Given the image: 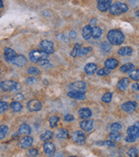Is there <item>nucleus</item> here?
Here are the masks:
<instances>
[{
  "label": "nucleus",
  "instance_id": "nucleus-1",
  "mask_svg": "<svg viewBox=\"0 0 139 157\" xmlns=\"http://www.w3.org/2000/svg\"><path fill=\"white\" fill-rule=\"evenodd\" d=\"M107 40L112 45L119 46L124 43L125 41V35L119 29H113L110 30L107 34Z\"/></svg>",
  "mask_w": 139,
  "mask_h": 157
},
{
  "label": "nucleus",
  "instance_id": "nucleus-2",
  "mask_svg": "<svg viewBox=\"0 0 139 157\" xmlns=\"http://www.w3.org/2000/svg\"><path fill=\"white\" fill-rule=\"evenodd\" d=\"M128 10H129V7L127 6V4L124 3H120V2H116L113 3L109 8V12L112 15H115V16L124 14L127 12Z\"/></svg>",
  "mask_w": 139,
  "mask_h": 157
},
{
  "label": "nucleus",
  "instance_id": "nucleus-3",
  "mask_svg": "<svg viewBox=\"0 0 139 157\" xmlns=\"http://www.w3.org/2000/svg\"><path fill=\"white\" fill-rule=\"evenodd\" d=\"M1 89L4 92L13 91V90H19L21 89V85L15 81H3L0 84Z\"/></svg>",
  "mask_w": 139,
  "mask_h": 157
},
{
  "label": "nucleus",
  "instance_id": "nucleus-4",
  "mask_svg": "<svg viewBox=\"0 0 139 157\" xmlns=\"http://www.w3.org/2000/svg\"><path fill=\"white\" fill-rule=\"evenodd\" d=\"M139 137V127L137 125L130 126L127 129V137L126 141L127 143H133Z\"/></svg>",
  "mask_w": 139,
  "mask_h": 157
},
{
  "label": "nucleus",
  "instance_id": "nucleus-5",
  "mask_svg": "<svg viewBox=\"0 0 139 157\" xmlns=\"http://www.w3.org/2000/svg\"><path fill=\"white\" fill-rule=\"evenodd\" d=\"M48 55V53L42 50H33L29 52V59L33 63H38L42 58H47Z\"/></svg>",
  "mask_w": 139,
  "mask_h": 157
},
{
  "label": "nucleus",
  "instance_id": "nucleus-6",
  "mask_svg": "<svg viewBox=\"0 0 139 157\" xmlns=\"http://www.w3.org/2000/svg\"><path fill=\"white\" fill-rule=\"evenodd\" d=\"M71 141L76 144H83L86 141V136L82 131H76L71 134Z\"/></svg>",
  "mask_w": 139,
  "mask_h": 157
},
{
  "label": "nucleus",
  "instance_id": "nucleus-7",
  "mask_svg": "<svg viewBox=\"0 0 139 157\" xmlns=\"http://www.w3.org/2000/svg\"><path fill=\"white\" fill-rule=\"evenodd\" d=\"M70 91H74V92H84L87 89V84L86 83L82 81H78L71 83L69 87Z\"/></svg>",
  "mask_w": 139,
  "mask_h": 157
},
{
  "label": "nucleus",
  "instance_id": "nucleus-8",
  "mask_svg": "<svg viewBox=\"0 0 139 157\" xmlns=\"http://www.w3.org/2000/svg\"><path fill=\"white\" fill-rule=\"evenodd\" d=\"M39 47L40 50L46 52L48 54H52L54 52V47H53V43L52 41H42Z\"/></svg>",
  "mask_w": 139,
  "mask_h": 157
},
{
  "label": "nucleus",
  "instance_id": "nucleus-9",
  "mask_svg": "<svg viewBox=\"0 0 139 157\" xmlns=\"http://www.w3.org/2000/svg\"><path fill=\"white\" fill-rule=\"evenodd\" d=\"M41 107L42 104L39 100H31L27 104V108L30 112H38L41 109Z\"/></svg>",
  "mask_w": 139,
  "mask_h": 157
},
{
  "label": "nucleus",
  "instance_id": "nucleus-10",
  "mask_svg": "<svg viewBox=\"0 0 139 157\" xmlns=\"http://www.w3.org/2000/svg\"><path fill=\"white\" fill-rule=\"evenodd\" d=\"M43 150H44V152L50 156H54L55 151H56L55 145L52 143H45L43 144Z\"/></svg>",
  "mask_w": 139,
  "mask_h": 157
},
{
  "label": "nucleus",
  "instance_id": "nucleus-11",
  "mask_svg": "<svg viewBox=\"0 0 139 157\" xmlns=\"http://www.w3.org/2000/svg\"><path fill=\"white\" fill-rule=\"evenodd\" d=\"M3 55H4V58L7 62H11L17 55H16V52H15L13 49L11 48H9V47H6L4 48V51H3Z\"/></svg>",
  "mask_w": 139,
  "mask_h": 157
},
{
  "label": "nucleus",
  "instance_id": "nucleus-12",
  "mask_svg": "<svg viewBox=\"0 0 139 157\" xmlns=\"http://www.w3.org/2000/svg\"><path fill=\"white\" fill-rule=\"evenodd\" d=\"M138 106L137 102H127L126 103L121 106V109L126 112H133Z\"/></svg>",
  "mask_w": 139,
  "mask_h": 157
},
{
  "label": "nucleus",
  "instance_id": "nucleus-13",
  "mask_svg": "<svg viewBox=\"0 0 139 157\" xmlns=\"http://www.w3.org/2000/svg\"><path fill=\"white\" fill-rule=\"evenodd\" d=\"M10 63L12 64H15V65L18 66V67H22L27 64V59L23 55H18Z\"/></svg>",
  "mask_w": 139,
  "mask_h": 157
},
{
  "label": "nucleus",
  "instance_id": "nucleus-14",
  "mask_svg": "<svg viewBox=\"0 0 139 157\" xmlns=\"http://www.w3.org/2000/svg\"><path fill=\"white\" fill-rule=\"evenodd\" d=\"M34 143V139L29 137V136H25L21 141H20V145L22 149H28L32 146Z\"/></svg>",
  "mask_w": 139,
  "mask_h": 157
},
{
  "label": "nucleus",
  "instance_id": "nucleus-15",
  "mask_svg": "<svg viewBox=\"0 0 139 157\" xmlns=\"http://www.w3.org/2000/svg\"><path fill=\"white\" fill-rule=\"evenodd\" d=\"M67 95L70 98L77 100V101H83L86 98V95L84 92H74V91H70L67 94Z\"/></svg>",
  "mask_w": 139,
  "mask_h": 157
},
{
  "label": "nucleus",
  "instance_id": "nucleus-16",
  "mask_svg": "<svg viewBox=\"0 0 139 157\" xmlns=\"http://www.w3.org/2000/svg\"><path fill=\"white\" fill-rule=\"evenodd\" d=\"M80 126L84 131H90L94 127L93 120H82L80 122Z\"/></svg>",
  "mask_w": 139,
  "mask_h": 157
},
{
  "label": "nucleus",
  "instance_id": "nucleus-17",
  "mask_svg": "<svg viewBox=\"0 0 139 157\" xmlns=\"http://www.w3.org/2000/svg\"><path fill=\"white\" fill-rule=\"evenodd\" d=\"M78 114L79 117L82 119H87L89 118L92 116V112L90 109L87 108V107H82L78 111Z\"/></svg>",
  "mask_w": 139,
  "mask_h": 157
},
{
  "label": "nucleus",
  "instance_id": "nucleus-18",
  "mask_svg": "<svg viewBox=\"0 0 139 157\" xmlns=\"http://www.w3.org/2000/svg\"><path fill=\"white\" fill-rule=\"evenodd\" d=\"M119 65V61L116 58H111L105 61V67H107L109 70H113Z\"/></svg>",
  "mask_w": 139,
  "mask_h": 157
},
{
  "label": "nucleus",
  "instance_id": "nucleus-19",
  "mask_svg": "<svg viewBox=\"0 0 139 157\" xmlns=\"http://www.w3.org/2000/svg\"><path fill=\"white\" fill-rule=\"evenodd\" d=\"M97 70V65L94 63H88L84 67V71L87 75H93Z\"/></svg>",
  "mask_w": 139,
  "mask_h": 157
},
{
  "label": "nucleus",
  "instance_id": "nucleus-20",
  "mask_svg": "<svg viewBox=\"0 0 139 157\" xmlns=\"http://www.w3.org/2000/svg\"><path fill=\"white\" fill-rule=\"evenodd\" d=\"M82 37L84 38V40H89L92 37V27L91 25H88L85 26L82 28Z\"/></svg>",
  "mask_w": 139,
  "mask_h": 157
},
{
  "label": "nucleus",
  "instance_id": "nucleus-21",
  "mask_svg": "<svg viewBox=\"0 0 139 157\" xmlns=\"http://www.w3.org/2000/svg\"><path fill=\"white\" fill-rule=\"evenodd\" d=\"M110 6H111V0L105 1V2H98V3H97V9L103 12L109 9Z\"/></svg>",
  "mask_w": 139,
  "mask_h": 157
},
{
  "label": "nucleus",
  "instance_id": "nucleus-22",
  "mask_svg": "<svg viewBox=\"0 0 139 157\" xmlns=\"http://www.w3.org/2000/svg\"><path fill=\"white\" fill-rule=\"evenodd\" d=\"M129 83H130V82H129V79H128V78H126V77L122 78L120 81H119V83H118V84H117L118 89H119V90H121V91L126 90V89H127L128 85H129Z\"/></svg>",
  "mask_w": 139,
  "mask_h": 157
},
{
  "label": "nucleus",
  "instance_id": "nucleus-23",
  "mask_svg": "<svg viewBox=\"0 0 139 157\" xmlns=\"http://www.w3.org/2000/svg\"><path fill=\"white\" fill-rule=\"evenodd\" d=\"M18 132L20 135H28L31 133V128L27 124H23L20 126Z\"/></svg>",
  "mask_w": 139,
  "mask_h": 157
},
{
  "label": "nucleus",
  "instance_id": "nucleus-24",
  "mask_svg": "<svg viewBox=\"0 0 139 157\" xmlns=\"http://www.w3.org/2000/svg\"><path fill=\"white\" fill-rule=\"evenodd\" d=\"M9 107L15 112H21L22 110V104L19 102H17V101L12 102L10 103V105H9Z\"/></svg>",
  "mask_w": 139,
  "mask_h": 157
},
{
  "label": "nucleus",
  "instance_id": "nucleus-25",
  "mask_svg": "<svg viewBox=\"0 0 139 157\" xmlns=\"http://www.w3.org/2000/svg\"><path fill=\"white\" fill-rule=\"evenodd\" d=\"M135 69V65L132 63H128V64H123L121 67H120V71L124 72V73H127V72H130L132 70H133Z\"/></svg>",
  "mask_w": 139,
  "mask_h": 157
},
{
  "label": "nucleus",
  "instance_id": "nucleus-26",
  "mask_svg": "<svg viewBox=\"0 0 139 157\" xmlns=\"http://www.w3.org/2000/svg\"><path fill=\"white\" fill-rule=\"evenodd\" d=\"M132 48L130 47H121L119 50V54L121 55V56H129L132 53Z\"/></svg>",
  "mask_w": 139,
  "mask_h": 157
},
{
  "label": "nucleus",
  "instance_id": "nucleus-27",
  "mask_svg": "<svg viewBox=\"0 0 139 157\" xmlns=\"http://www.w3.org/2000/svg\"><path fill=\"white\" fill-rule=\"evenodd\" d=\"M69 131L66 129H60L58 131L57 134V137L58 138H61V139H66L69 137Z\"/></svg>",
  "mask_w": 139,
  "mask_h": 157
},
{
  "label": "nucleus",
  "instance_id": "nucleus-28",
  "mask_svg": "<svg viewBox=\"0 0 139 157\" xmlns=\"http://www.w3.org/2000/svg\"><path fill=\"white\" fill-rule=\"evenodd\" d=\"M102 30L98 27H93L92 28V37L94 39H98L101 36Z\"/></svg>",
  "mask_w": 139,
  "mask_h": 157
},
{
  "label": "nucleus",
  "instance_id": "nucleus-29",
  "mask_svg": "<svg viewBox=\"0 0 139 157\" xmlns=\"http://www.w3.org/2000/svg\"><path fill=\"white\" fill-rule=\"evenodd\" d=\"M53 137V133L51 131H45L43 134H41L40 136V140L41 141H48L50 139H52Z\"/></svg>",
  "mask_w": 139,
  "mask_h": 157
},
{
  "label": "nucleus",
  "instance_id": "nucleus-30",
  "mask_svg": "<svg viewBox=\"0 0 139 157\" xmlns=\"http://www.w3.org/2000/svg\"><path fill=\"white\" fill-rule=\"evenodd\" d=\"M81 47H82L81 44L76 43V44L75 45V47H73V49H72L71 52H70V56H71V57H73V58H76V57L79 56V52H80V49H81Z\"/></svg>",
  "mask_w": 139,
  "mask_h": 157
},
{
  "label": "nucleus",
  "instance_id": "nucleus-31",
  "mask_svg": "<svg viewBox=\"0 0 139 157\" xmlns=\"http://www.w3.org/2000/svg\"><path fill=\"white\" fill-rule=\"evenodd\" d=\"M59 122V118L58 116H52L49 118V124L52 128H55L58 126V123Z\"/></svg>",
  "mask_w": 139,
  "mask_h": 157
},
{
  "label": "nucleus",
  "instance_id": "nucleus-32",
  "mask_svg": "<svg viewBox=\"0 0 139 157\" xmlns=\"http://www.w3.org/2000/svg\"><path fill=\"white\" fill-rule=\"evenodd\" d=\"M108 130H109L111 132H113V131H119L122 130V125H121V124H119V123H113V124H112V125L109 126Z\"/></svg>",
  "mask_w": 139,
  "mask_h": 157
},
{
  "label": "nucleus",
  "instance_id": "nucleus-33",
  "mask_svg": "<svg viewBox=\"0 0 139 157\" xmlns=\"http://www.w3.org/2000/svg\"><path fill=\"white\" fill-rule=\"evenodd\" d=\"M129 76L131 79L134 80V81H139V69L137 70H133L132 71L129 72Z\"/></svg>",
  "mask_w": 139,
  "mask_h": 157
},
{
  "label": "nucleus",
  "instance_id": "nucleus-34",
  "mask_svg": "<svg viewBox=\"0 0 139 157\" xmlns=\"http://www.w3.org/2000/svg\"><path fill=\"white\" fill-rule=\"evenodd\" d=\"M109 138L111 140H113V141L118 142V141H120L121 140L122 136L119 133V131H113V132H111V134L109 136Z\"/></svg>",
  "mask_w": 139,
  "mask_h": 157
},
{
  "label": "nucleus",
  "instance_id": "nucleus-35",
  "mask_svg": "<svg viewBox=\"0 0 139 157\" xmlns=\"http://www.w3.org/2000/svg\"><path fill=\"white\" fill-rule=\"evenodd\" d=\"M112 98H113V93L112 92H107L106 94L103 95L101 100L105 103H110L112 101Z\"/></svg>",
  "mask_w": 139,
  "mask_h": 157
},
{
  "label": "nucleus",
  "instance_id": "nucleus-36",
  "mask_svg": "<svg viewBox=\"0 0 139 157\" xmlns=\"http://www.w3.org/2000/svg\"><path fill=\"white\" fill-rule=\"evenodd\" d=\"M27 72H28V74H29L31 76H37L40 73V70H39V68H36V67H29V68H28Z\"/></svg>",
  "mask_w": 139,
  "mask_h": 157
},
{
  "label": "nucleus",
  "instance_id": "nucleus-37",
  "mask_svg": "<svg viewBox=\"0 0 139 157\" xmlns=\"http://www.w3.org/2000/svg\"><path fill=\"white\" fill-rule=\"evenodd\" d=\"M112 49V47L107 42H102L101 44V50L104 52H109Z\"/></svg>",
  "mask_w": 139,
  "mask_h": 157
},
{
  "label": "nucleus",
  "instance_id": "nucleus-38",
  "mask_svg": "<svg viewBox=\"0 0 139 157\" xmlns=\"http://www.w3.org/2000/svg\"><path fill=\"white\" fill-rule=\"evenodd\" d=\"M9 128L6 125H1L0 127V139H3L5 135L8 133Z\"/></svg>",
  "mask_w": 139,
  "mask_h": 157
},
{
  "label": "nucleus",
  "instance_id": "nucleus-39",
  "mask_svg": "<svg viewBox=\"0 0 139 157\" xmlns=\"http://www.w3.org/2000/svg\"><path fill=\"white\" fill-rule=\"evenodd\" d=\"M127 155H128V156L130 157L138 156V150L135 147H132V148H131V149L128 150Z\"/></svg>",
  "mask_w": 139,
  "mask_h": 157
},
{
  "label": "nucleus",
  "instance_id": "nucleus-40",
  "mask_svg": "<svg viewBox=\"0 0 139 157\" xmlns=\"http://www.w3.org/2000/svg\"><path fill=\"white\" fill-rule=\"evenodd\" d=\"M92 52V47H81L80 49V52H79V56H84L86 54H88Z\"/></svg>",
  "mask_w": 139,
  "mask_h": 157
},
{
  "label": "nucleus",
  "instance_id": "nucleus-41",
  "mask_svg": "<svg viewBox=\"0 0 139 157\" xmlns=\"http://www.w3.org/2000/svg\"><path fill=\"white\" fill-rule=\"evenodd\" d=\"M109 73H110L109 69H107V67H106V68H101V69H100V70L97 71V75H98V76H107V75H108Z\"/></svg>",
  "mask_w": 139,
  "mask_h": 157
},
{
  "label": "nucleus",
  "instance_id": "nucleus-42",
  "mask_svg": "<svg viewBox=\"0 0 139 157\" xmlns=\"http://www.w3.org/2000/svg\"><path fill=\"white\" fill-rule=\"evenodd\" d=\"M9 108V104L6 102H1L0 103V112L3 113L5 111H7Z\"/></svg>",
  "mask_w": 139,
  "mask_h": 157
},
{
  "label": "nucleus",
  "instance_id": "nucleus-43",
  "mask_svg": "<svg viewBox=\"0 0 139 157\" xmlns=\"http://www.w3.org/2000/svg\"><path fill=\"white\" fill-rule=\"evenodd\" d=\"M97 144H101V145H106V146H110V147H114L115 146V143L112 140V141H104L103 143H97Z\"/></svg>",
  "mask_w": 139,
  "mask_h": 157
},
{
  "label": "nucleus",
  "instance_id": "nucleus-44",
  "mask_svg": "<svg viewBox=\"0 0 139 157\" xmlns=\"http://www.w3.org/2000/svg\"><path fill=\"white\" fill-rule=\"evenodd\" d=\"M37 83V79L34 77H28L25 80V83L28 85H33Z\"/></svg>",
  "mask_w": 139,
  "mask_h": 157
},
{
  "label": "nucleus",
  "instance_id": "nucleus-45",
  "mask_svg": "<svg viewBox=\"0 0 139 157\" xmlns=\"http://www.w3.org/2000/svg\"><path fill=\"white\" fill-rule=\"evenodd\" d=\"M13 100H15V101H17V102L23 101V100H24V95H23L22 94H21V93H18V94H16V95L14 96Z\"/></svg>",
  "mask_w": 139,
  "mask_h": 157
},
{
  "label": "nucleus",
  "instance_id": "nucleus-46",
  "mask_svg": "<svg viewBox=\"0 0 139 157\" xmlns=\"http://www.w3.org/2000/svg\"><path fill=\"white\" fill-rule=\"evenodd\" d=\"M28 155L30 156H37L39 155V150H36V149H31L28 151Z\"/></svg>",
  "mask_w": 139,
  "mask_h": 157
},
{
  "label": "nucleus",
  "instance_id": "nucleus-47",
  "mask_svg": "<svg viewBox=\"0 0 139 157\" xmlns=\"http://www.w3.org/2000/svg\"><path fill=\"white\" fill-rule=\"evenodd\" d=\"M64 119H65V121H66V122H70V121H73L74 120V116L72 115V114H66V115H65V117H64Z\"/></svg>",
  "mask_w": 139,
  "mask_h": 157
},
{
  "label": "nucleus",
  "instance_id": "nucleus-48",
  "mask_svg": "<svg viewBox=\"0 0 139 157\" xmlns=\"http://www.w3.org/2000/svg\"><path fill=\"white\" fill-rule=\"evenodd\" d=\"M48 63H49V60H48L47 58H42V59H40V60L38 62L39 65H41V66H44V65L47 64Z\"/></svg>",
  "mask_w": 139,
  "mask_h": 157
},
{
  "label": "nucleus",
  "instance_id": "nucleus-49",
  "mask_svg": "<svg viewBox=\"0 0 139 157\" xmlns=\"http://www.w3.org/2000/svg\"><path fill=\"white\" fill-rule=\"evenodd\" d=\"M76 31H70V37L71 38V39H76Z\"/></svg>",
  "mask_w": 139,
  "mask_h": 157
},
{
  "label": "nucleus",
  "instance_id": "nucleus-50",
  "mask_svg": "<svg viewBox=\"0 0 139 157\" xmlns=\"http://www.w3.org/2000/svg\"><path fill=\"white\" fill-rule=\"evenodd\" d=\"M132 89L133 90H135V91H138L139 85L138 84V83H134V84H132Z\"/></svg>",
  "mask_w": 139,
  "mask_h": 157
},
{
  "label": "nucleus",
  "instance_id": "nucleus-51",
  "mask_svg": "<svg viewBox=\"0 0 139 157\" xmlns=\"http://www.w3.org/2000/svg\"><path fill=\"white\" fill-rule=\"evenodd\" d=\"M96 22H97L96 19H92V20L90 21V25H94L93 23H96Z\"/></svg>",
  "mask_w": 139,
  "mask_h": 157
},
{
  "label": "nucleus",
  "instance_id": "nucleus-52",
  "mask_svg": "<svg viewBox=\"0 0 139 157\" xmlns=\"http://www.w3.org/2000/svg\"><path fill=\"white\" fill-rule=\"evenodd\" d=\"M0 3H1V5H0V6H1V8H3V0H0Z\"/></svg>",
  "mask_w": 139,
  "mask_h": 157
},
{
  "label": "nucleus",
  "instance_id": "nucleus-53",
  "mask_svg": "<svg viewBox=\"0 0 139 157\" xmlns=\"http://www.w3.org/2000/svg\"><path fill=\"white\" fill-rule=\"evenodd\" d=\"M97 2H105V1H109V0H96Z\"/></svg>",
  "mask_w": 139,
  "mask_h": 157
},
{
  "label": "nucleus",
  "instance_id": "nucleus-54",
  "mask_svg": "<svg viewBox=\"0 0 139 157\" xmlns=\"http://www.w3.org/2000/svg\"><path fill=\"white\" fill-rule=\"evenodd\" d=\"M136 15H137V16H138L139 17V9L138 10V11H137V12H136Z\"/></svg>",
  "mask_w": 139,
  "mask_h": 157
}]
</instances>
